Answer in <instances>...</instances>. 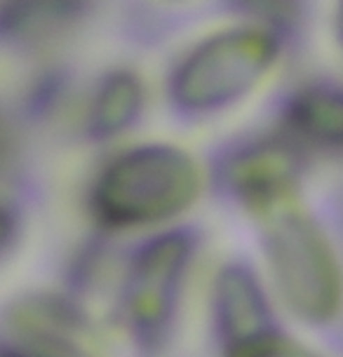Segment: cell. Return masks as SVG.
I'll use <instances>...</instances> for the list:
<instances>
[{
	"mask_svg": "<svg viewBox=\"0 0 343 357\" xmlns=\"http://www.w3.org/2000/svg\"><path fill=\"white\" fill-rule=\"evenodd\" d=\"M198 190V169L183 151L151 144L135 149L101 174L97 205L109 221L139 226L181 212Z\"/></svg>",
	"mask_w": 343,
	"mask_h": 357,
	"instance_id": "cell-1",
	"label": "cell"
},
{
	"mask_svg": "<svg viewBox=\"0 0 343 357\" xmlns=\"http://www.w3.org/2000/svg\"><path fill=\"white\" fill-rule=\"evenodd\" d=\"M275 59V40L261 31H224L181 63L174 97L188 108H221L261 80Z\"/></svg>",
	"mask_w": 343,
	"mask_h": 357,
	"instance_id": "cell-2",
	"label": "cell"
},
{
	"mask_svg": "<svg viewBox=\"0 0 343 357\" xmlns=\"http://www.w3.org/2000/svg\"><path fill=\"white\" fill-rule=\"evenodd\" d=\"M160 245L155 252L146 254L144 259H139L135 268V280H132V315L137 317L139 327L148 324V312H153L151 322H155L167 312L172 291L176 287V275L181 273L183 264V252L181 247H169Z\"/></svg>",
	"mask_w": 343,
	"mask_h": 357,
	"instance_id": "cell-3",
	"label": "cell"
},
{
	"mask_svg": "<svg viewBox=\"0 0 343 357\" xmlns=\"http://www.w3.org/2000/svg\"><path fill=\"white\" fill-rule=\"evenodd\" d=\"M87 0H3L0 29L17 38H43L78 19Z\"/></svg>",
	"mask_w": 343,
	"mask_h": 357,
	"instance_id": "cell-4",
	"label": "cell"
},
{
	"mask_svg": "<svg viewBox=\"0 0 343 357\" xmlns=\"http://www.w3.org/2000/svg\"><path fill=\"white\" fill-rule=\"evenodd\" d=\"M289 123L322 146H343V89L310 87L289 104Z\"/></svg>",
	"mask_w": 343,
	"mask_h": 357,
	"instance_id": "cell-5",
	"label": "cell"
},
{
	"mask_svg": "<svg viewBox=\"0 0 343 357\" xmlns=\"http://www.w3.org/2000/svg\"><path fill=\"white\" fill-rule=\"evenodd\" d=\"M142 104V89L130 73H116L101 87L97 108H94V127L109 134L127 127L135 120Z\"/></svg>",
	"mask_w": 343,
	"mask_h": 357,
	"instance_id": "cell-6",
	"label": "cell"
},
{
	"mask_svg": "<svg viewBox=\"0 0 343 357\" xmlns=\"http://www.w3.org/2000/svg\"><path fill=\"white\" fill-rule=\"evenodd\" d=\"M240 8L270 24H289L296 17V0H238Z\"/></svg>",
	"mask_w": 343,
	"mask_h": 357,
	"instance_id": "cell-7",
	"label": "cell"
},
{
	"mask_svg": "<svg viewBox=\"0 0 343 357\" xmlns=\"http://www.w3.org/2000/svg\"><path fill=\"white\" fill-rule=\"evenodd\" d=\"M261 353H254L252 357H310L308 353L303 350H294V348H284V346H273V350H266V348H257Z\"/></svg>",
	"mask_w": 343,
	"mask_h": 357,
	"instance_id": "cell-8",
	"label": "cell"
},
{
	"mask_svg": "<svg viewBox=\"0 0 343 357\" xmlns=\"http://www.w3.org/2000/svg\"><path fill=\"white\" fill-rule=\"evenodd\" d=\"M339 36L343 43V0H339Z\"/></svg>",
	"mask_w": 343,
	"mask_h": 357,
	"instance_id": "cell-9",
	"label": "cell"
}]
</instances>
